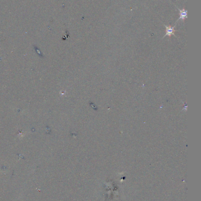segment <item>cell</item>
Returning a JSON list of instances; mask_svg holds the SVG:
<instances>
[{"mask_svg":"<svg viewBox=\"0 0 201 201\" xmlns=\"http://www.w3.org/2000/svg\"><path fill=\"white\" fill-rule=\"evenodd\" d=\"M175 7L177 8V9H178V10L179 11V18L178 19V20L176 21V22H175V25H176V22H178V21H179V20H182V21H183L184 22V21L186 20V18H187V15H188V11L187 10H186L185 9H179V8H178L176 6H175Z\"/></svg>","mask_w":201,"mask_h":201,"instance_id":"2","label":"cell"},{"mask_svg":"<svg viewBox=\"0 0 201 201\" xmlns=\"http://www.w3.org/2000/svg\"><path fill=\"white\" fill-rule=\"evenodd\" d=\"M163 25L165 27V28H166V34L165 35L163 36V38H164L166 36H168L169 37H171L172 35H174L175 37L178 38L175 34V32L176 31V30H175V25L174 27H172L171 25H166L165 24H163Z\"/></svg>","mask_w":201,"mask_h":201,"instance_id":"1","label":"cell"}]
</instances>
